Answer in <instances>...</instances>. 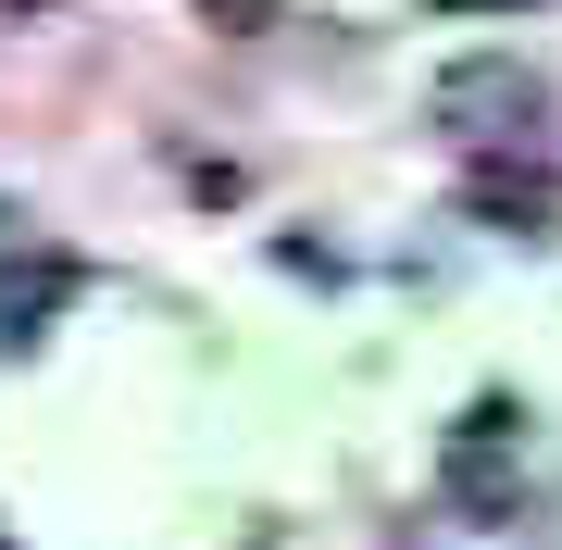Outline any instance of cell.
Segmentation results:
<instances>
[{"instance_id":"6da1fadb","label":"cell","mask_w":562,"mask_h":550,"mask_svg":"<svg viewBox=\"0 0 562 550\" xmlns=\"http://www.w3.org/2000/svg\"><path fill=\"white\" fill-rule=\"evenodd\" d=\"M438 489H450V513H475V526H513V501H525V413L513 401H475L450 426Z\"/></svg>"},{"instance_id":"7a4b0ae2","label":"cell","mask_w":562,"mask_h":550,"mask_svg":"<svg viewBox=\"0 0 562 550\" xmlns=\"http://www.w3.org/2000/svg\"><path fill=\"white\" fill-rule=\"evenodd\" d=\"M438 125L513 138V125H538V76H525V63H450V76H438Z\"/></svg>"},{"instance_id":"3957f363","label":"cell","mask_w":562,"mask_h":550,"mask_svg":"<svg viewBox=\"0 0 562 550\" xmlns=\"http://www.w3.org/2000/svg\"><path fill=\"white\" fill-rule=\"evenodd\" d=\"M50 301H76V263H38V276H13V288H0V350H25V338H38V313Z\"/></svg>"},{"instance_id":"277c9868","label":"cell","mask_w":562,"mask_h":550,"mask_svg":"<svg viewBox=\"0 0 562 550\" xmlns=\"http://www.w3.org/2000/svg\"><path fill=\"white\" fill-rule=\"evenodd\" d=\"M425 13H462V25H475V13H538V0H425Z\"/></svg>"},{"instance_id":"5b68a950","label":"cell","mask_w":562,"mask_h":550,"mask_svg":"<svg viewBox=\"0 0 562 550\" xmlns=\"http://www.w3.org/2000/svg\"><path fill=\"white\" fill-rule=\"evenodd\" d=\"M0 13H13V25H25V13H50V0H0Z\"/></svg>"},{"instance_id":"8992f818","label":"cell","mask_w":562,"mask_h":550,"mask_svg":"<svg viewBox=\"0 0 562 550\" xmlns=\"http://www.w3.org/2000/svg\"><path fill=\"white\" fill-rule=\"evenodd\" d=\"M0 550H13V538H0Z\"/></svg>"}]
</instances>
